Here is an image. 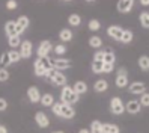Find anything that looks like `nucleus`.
<instances>
[{
	"label": "nucleus",
	"mask_w": 149,
	"mask_h": 133,
	"mask_svg": "<svg viewBox=\"0 0 149 133\" xmlns=\"http://www.w3.org/2000/svg\"><path fill=\"white\" fill-rule=\"evenodd\" d=\"M60 100H62V104L71 106V104H74V103L78 101V95L74 92L72 86L65 85V86L62 88V92H60Z\"/></svg>",
	"instance_id": "obj_1"
},
{
	"label": "nucleus",
	"mask_w": 149,
	"mask_h": 133,
	"mask_svg": "<svg viewBox=\"0 0 149 133\" xmlns=\"http://www.w3.org/2000/svg\"><path fill=\"white\" fill-rule=\"evenodd\" d=\"M110 112L115 113V115H120L125 112V104L119 97H113L110 100Z\"/></svg>",
	"instance_id": "obj_2"
},
{
	"label": "nucleus",
	"mask_w": 149,
	"mask_h": 133,
	"mask_svg": "<svg viewBox=\"0 0 149 133\" xmlns=\"http://www.w3.org/2000/svg\"><path fill=\"white\" fill-rule=\"evenodd\" d=\"M27 27H29V18L26 15H20L15 21V33L20 37V33H23Z\"/></svg>",
	"instance_id": "obj_3"
},
{
	"label": "nucleus",
	"mask_w": 149,
	"mask_h": 133,
	"mask_svg": "<svg viewBox=\"0 0 149 133\" xmlns=\"http://www.w3.org/2000/svg\"><path fill=\"white\" fill-rule=\"evenodd\" d=\"M51 50H53V46H51V42H50V41H42V42L39 44L38 50H36L38 58H45V56H48V53H50Z\"/></svg>",
	"instance_id": "obj_4"
},
{
	"label": "nucleus",
	"mask_w": 149,
	"mask_h": 133,
	"mask_svg": "<svg viewBox=\"0 0 149 133\" xmlns=\"http://www.w3.org/2000/svg\"><path fill=\"white\" fill-rule=\"evenodd\" d=\"M107 33H109V37H110V38L116 39V41H120V38H122V33H124V29H122L120 26L113 24V26H110V27L107 29Z\"/></svg>",
	"instance_id": "obj_5"
},
{
	"label": "nucleus",
	"mask_w": 149,
	"mask_h": 133,
	"mask_svg": "<svg viewBox=\"0 0 149 133\" xmlns=\"http://www.w3.org/2000/svg\"><path fill=\"white\" fill-rule=\"evenodd\" d=\"M133 6H134L133 0H119L118 2V11L122 12V14H127V12L133 11Z\"/></svg>",
	"instance_id": "obj_6"
},
{
	"label": "nucleus",
	"mask_w": 149,
	"mask_h": 133,
	"mask_svg": "<svg viewBox=\"0 0 149 133\" xmlns=\"http://www.w3.org/2000/svg\"><path fill=\"white\" fill-rule=\"evenodd\" d=\"M20 47H21V50H20V55H21V58L27 59V58H30V56H32L33 47H32V42H30V41H23Z\"/></svg>",
	"instance_id": "obj_7"
},
{
	"label": "nucleus",
	"mask_w": 149,
	"mask_h": 133,
	"mask_svg": "<svg viewBox=\"0 0 149 133\" xmlns=\"http://www.w3.org/2000/svg\"><path fill=\"white\" fill-rule=\"evenodd\" d=\"M35 121H36V124L39 127H42V129H45V127L50 126V120H48V117L44 112H36V115H35Z\"/></svg>",
	"instance_id": "obj_8"
},
{
	"label": "nucleus",
	"mask_w": 149,
	"mask_h": 133,
	"mask_svg": "<svg viewBox=\"0 0 149 133\" xmlns=\"http://www.w3.org/2000/svg\"><path fill=\"white\" fill-rule=\"evenodd\" d=\"M50 80L53 82L56 86H62V88H63V86L66 85V76H65V74H62L60 71H57V70H56V73H54L53 76H51Z\"/></svg>",
	"instance_id": "obj_9"
},
{
	"label": "nucleus",
	"mask_w": 149,
	"mask_h": 133,
	"mask_svg": "<svg viewBox=\"0 0 149 133\" xmlns=\"http://www.w3.org/2000/svg\"><path fill=\"white\" fill-rule=\"evenodd\" d=\"M27 97L32 103H39L41 101V92L36 86H29L27 89Z\"/></svg>",
	"instance_id": "obj_10"
},
{
	"label": "nucleus",
	"mask_w": 149,
	"mask_h": 133,
	"mask_svg": "<svg viewBox=\"0 0 149 133\" xmlns=\"http://www.w3.org/2000/svg\"><path fill=\"white\" fill-rule=\"evenodd\" d=\"M140 103H139V100H130L127 104H125V110L128 112V113H139L140 112Z\"/></svg>",
	"instance_id": "obj_11"
},
{
	"label": "nucleus",
	"mask_w": 149,
	"mask_h": 133,
	"mask_svg": "<svg viewBox=\"0 0 149 133\" xmlns=\"http://www.w3.org/2000/svg\"><path fill=\"white\" fill-rule=\"evenodd\" d=\"M71 67V61L63 59V58H59L56 61H53V68L54 70H66Z\"/></svg>",
	"instance_id": "obj_12"
},
{
	"label": "nucleus",
	"mask_w": 149,
	"mask_h": 133,
	"mask_svg": "<svg viewBox=\"0 0 149 133\" xmlns=\"http://www.w3.org/2000/svg\"><path fill=\"white\" fill-rule=\"evenodd\" d=\"M145 91H146V86H145V83H142V82H134V83H131L130 85V92L131 94H145Z\"/></svg>",
	"instance_id": "obj_13"
},
{
	"label": "nucleus",
	"mask_w": 149,
	"mask_h": 133,
	"mask_svg": "<svg viewBox=\"0 0 149 133\" xmlns=\"http://www.w3.org/2000/svg\"><path fill=\"white\" fill-rule=\"evenodd\" d=\"M74 115H75V110H74L72 106L62 104V109H60V117H63L66 120H71V118H74Z\"/></svg>",
	"instance_id": "obj_14"
},
{
	"label": "nucleus",
	"mask_w": 149,
	"mask_h": 133,
	"mask_svg": "<svg viewBox=\"0 0 149 133\" xmlns=\"http://www.w3.org/2000/svg\"><path fill=\"white\" fill-rule=\"evenodd\" d=\"M93 89L96 92H106L109 89V82L104 80V79H98V80L95 82V85H93Z\"/></svg>",
	"instance_id": "obj_15"
},
{
	"label": "nucleus",
	"mask_w": 149,
	"mask_h": 133,
	"mask_svg": "<svg viewBox=\"0 0 149 133\" xmlns=\"http://www.w3.org/2000/svg\"><path fill=\"white\" fill-rule=\"evenodd\" d=\"M72 89H74V92H75L77 95H81V94L87 92V85H86L84 82H81V80H78V82L74 83Z\"/></svg>",
	"instance_id": "obj_16"
},
{
	"label": "nucleus",
	"mask_w": 149,
	"mask_h": 133,
	"mask_svg": "<svg viewBox=\"0 0 149 133\" xmlns=\"http://www.w3.org/2000/svg\"><path fill=\"white\" fill-rule=\"evenodd\" d=\"M115 61H116L115 53H113L110 49L104 50V59H102V62H104V64H110V65H113V64H115Z\"/></svg>",
	"instance_id": "obj_17"
},
{
	"label": "nucleus",
	"mask_w": 149,
	"mask_h": 133,
	"mask_svg": "<svg viewBox=\"0 0 149 133\" xmlns=\"http://www.w3.org/2000/svg\"><path fill=\"white\" fill-rule=\"evenodd\" d=\"M5 32L8 35V38H11V37H18V35L15 33V21H8L5 24Z\"/></svg>",
	"instance_id": "obj_18"
},
{
	"label": "nucleus",
	"mask_w": 149,
	"mask_h": 133,
	"mask_svg": "<svg viewBox=\"0 0 149 133\" xmlns=\"http://www.w3.org/2000/svg\"><path fill=\"white\" fill-rule=\"evenodd\" d=\"M42 106H45V108H48V106H53L54 104V97L51 94H44L41 95V101H39Z\"/></svg>",
	"instance_id": "obj_19"
},
{
	"label": "nucleus",
	"mask_w": 149,
	"mask_h": 133,
	"mask_svg": "<svg viewBox=\"0 0 149 133\" xmlns=\"http://www.w3.org/2000/svg\"><path fill=\"white\" fill-rule=\"evenodd\" d=\"M102 133H120V130L116 124L106 122V124H102Z\"/></svg>",
	"instance_id": "obj_20"
},
{
	"label": "nucleus",
	"mask_w": 149,
	"mask_h": 133,
	"mask_svg": "<svg viewBox=\"0 0 149 133\" xmlns=\"http://www.w3.org/2000/svg\"><path fill=\"white\" fill-rule=\"evenodd\" d=\"M137 64L140 67V70L142 71H149V56H140L139 61H137Z\"/></svg>",
	"instance_id": "obj_21"
},
{
	"label": "nucleus",
	"mask_w": 149,
	"mask_h": 133,
	"mask_svg": "<svg viewBox=\"0 0 149 133\" xmlns=\"http://www.w3.org/2000/svg\"><path fill=\"white\" fill-rule=\"evenodd\" d=\"M38 61H39L41 67L45 70V73H48L50 70H53V62H51L47 56H45V58H38Z\"/></svg>",
	"instance_id": "obj_22"
},
{
	"label": "nucleus",
	"mask_w": 149,
	"mask_h": 133,
	"mask_svg": "<svg viewBox=\"0 0 149 133\" xmlns=\"http://www.w3.org/2000/svg\"><path fill=\"white\" fill-rule=\"evenodd\" d=\"M59 38L62 42H68V41H71L72 39V32L69 30V29H62L59 32Z\"/></svg>",
	"instance_id": "obj_23"
},
{
	"label": "nucleus",
	"mask_w": 149,
	"mask_h": 133,
	"mask_svg": "<svg viewBox=\"0 0 149 133\" xmlns=\"http://www.w3.org/2000/svg\"><path fill=\"white\" fill-rule=\"evenodd\" d=\"M133 38H134V33H133V30H130V29H124V33H122V38H120V41L124 42V44H130L131 41H133Z\"/></svg>",
	"instance_id": "obj_24"
},
{
	"label": "nucleus",
	"mask_w": 149,
	"mask_h": 133,
	"mask_svg": "<svg viewBox=\"0 0 149 133\" xmlns=\"http://www.w3.org/2000/svg\"><path fill=\"white\" fill-rule=\"evenodd\" d=\"M68 23L71 26H74V27H77V26L81 24V17L78 14H71V15H69V18H68Z\"/></svg>",
	"instance_id": "obj_25"
},
{
	"label": "nucleus",
	"mask_w": 149,
	"mask_h": 133,
	"mask_svg": "<svg viewBox=\"0 0 149 133\" xmlns=\"http://www.w3.org/2000/svg\"><path fill=\"white\" fill-rule=\"evenodd\" d=\"M91 133H102V122L101 121H92L91 122Z\"/></svg>",
	"instance_id": "obj_26"
},
{
	"label": "nucleus",
	"mask_w": 149,
	"mask_h": 133,
	"mask_svg": "<svg viewBox=\"0 0 149 133\" xmlns=\"http://www.w3.org/2000/svg\"><path fill=\"white\" fill-rule=\"evenodd\" d=\"M115 83L118 88H125L128 85V76H116Z\"/></svg>",
	"instance_id": "obj_27"
},
{
	"label": "nucleus",
	"mask_w": 149,
	"mask_h": 133,
	"mask_svg": "<svg viewBox=\"0 0 149 133\" xmlns=\"http://www.w3.org/2000/svg\"><path fill=\"white\" fill-rule=\"evenodd\" d=\"M89 46L92 49H100L102 46V39L100 37H91L89 38Z\"/></svg>",
	"instance_id": "obj_28"
},
{
	"label": "nucleus",
	"mask_w": 149,
	"mask_h": 133,
	"mask_svg": "<svg viewBox=\"0 0 149 133\" xmlns=\"http://www.w3.org/2000/svg\"><path fill=\"white\" fill-rule=\"evenodd\" d=\"M102 67H104V62H101V61H93L92 62V71L95 74H101L102 73Z\"/></svg>",
	"instance_id": "obj_29"
},
{
	"label": "nucleus",
	"mask_w": 149,
	"mask_h": 133,
	"mask_svg": "<svg viewBox=\"0 0 149 133\" xmlns=\"http://www.w3.org/2000/svg\"><path fill=\"white\" fill-rule=\"evenodd\" d=\"M8 56H9L11 64H12V62H18V61L21 59L20 51H17V50H11V51H8Z\"/></svg>",
	"instance_id": "obj_30"
},
{
	"label": "nucleus",
	"mask_w": 149,
	"mask_h": 133,
	"mask_svg": "<svg viewBox=\"0 0 149 133\" xmlns=\"http://www.w3.org/2000/svg\"><path fill=\"white\" fill-rule=\"evenodd\" d=\"M140 24L143 27L149 29V12H142L140 14Z\"/></svg>",
	"instance_id": "obj_31"
},
{
	"label": "nucleus",
	"mask_w": 149,
	"mask_h": 133,
	"mask_svg": "<svg viewBox=\"0 0 149 133\" xmlns=\"http://www.w3.org/2000/svg\"><path fill=\"white\" fill-rule=\"evenodd\" d=\"M35 74H36V76H45L47 73H45V70H44L42 67H41V64H39V61L36 59V61H35Z\"/></svg>",
	"instance_id": "obj_32"
},
{
	"label": "nucleus",
	"mask_w": 149,
	"mask_h": 133,
	"mask_svg": "<svg viewBox=\"0 0 149 133\" xmlns=\"http://www.w3.org/2000/svg\"><path fill=\"white\" fill-rule=\"evenodd\" d=\"M8 42H9V46L14 49H17L18 46H21V41H20V37H11V38H8Z\"/></svg>",
	"instance_id": "obj_33"
},
{
	"label": "nucleus",
	"mask_w": 149,
	"mask_h": 133,
	"mask_svg": "<svg viewBox=\"0 0 149 133\" xmlns=\"http://www.w3.org/2000/svg\"><path fill=\"white\" fill-rule=\"evenodd\" d=\"M9 64H11V61H9V56H8V51H5L3 55H2V58H0V67L5 68V67H8Z\"/></svg>",
	"instance_id": "obj_34"
},
{
	"label": "nucleus",
	"mask_w": 149,
	"mask_h": 133,
	"mask_svg": "<svg viewBox=\"0 0 149 133\" xmlns=\"http://www.w3.org/2000/svg\"><path fill=\"white\" fill-rule=\"evenodd\" d=\"M87 26H89V29H91V30H93V32H95V30H100V27H101V23H100L98 20H91Z\"/></svg>",
	"instance_id": "obj_35"
},
{
	"label": "nucleus",
	"mask_w": 149,
	"mask_h": 133,
	"mask_svg": "<svg viewBox=\"0 0 149 133\" xmlns=\"http://www.w3.org/2000/svg\"><path fill=\"white\" fill-rule=\"evenodd\" d=\"M139 103H140V106H149V92L142 94V97H140Z\"/></svg>",
	"instance_id": "obj_36"
},
{
	"label": "nucleus",
	"mask_w": 149,
	"mask_h": 133,
	"mask_svg": "<svg viewBox=\"0 0 149 133\" xmlns=\"http://www.w3.org/2000/svg\"><path fill=\"white\" fill-rule=\"evenodd\" d=\"M9 79V71L6 68H0V82H6Z\"/></svg>",
	"instance_id": "obj_37"
},
{
	"label": "nucleus",
	"mask_w": 149,
	"mask_h": 133,
	"mask_svg": "<svg viewBox=\"0 0 149 133\" xmlns=\"http://www.w3.org/2000/svg\"><path fill=\"white\" fill-rule=\"evenodd\" d=\"M6 8L9 11H14V9L18 8V2H17V0H8V2H6Z\"/></svg>",
	"instance_id": "obj_38"
},
{
	"label": "nucleus",
	"mask_w": 149,
	"mask_h": 133,
	"mask_svg": "<svg viewBox=\"0 0 149 133\" xmlns=\"http://www.w3.org/2000/svg\"><path fill=\"white\" fill-rule=\"evenodd\" d=\"M60 109H62V103H54L51 106V110H53V113L57 115V117H60Z\"/></svg>",
	"instance_id": "obj_39"
},
{
	"label": "nucleus",
	"mask_w": 149,
	"mask_h": 133,
	"mask_svg": "<svg viewBox=\"0 0 149 133\" xmlns=\"http://www.w3.org/2000/svg\"><path fill=\"white\" fill-rule=\"evenodd\" d=\"M54 53L56 55H63V53H66V47L63 46V44H59V46L54 47Z\"/></svg>",
	"instance_id": "obj_40"
},
{
	"label": "nucleus",
	"mask_w": 149,
	"mask_h": 133,
	"mask_svg": "<svg viewBox=\"0 0 149 133\" xmlns=\"http://www.w3.org/2000/svg\"><path fill=\"white\" fill-rule=\"evenodd\" d=\"M102 59H104V50H100L93 55V61H101L102 62Z\"/></svg>",
	"instance_id": "obj_41"
},
{
	"label": "nucleus",
	"mask_w": 149,
	"mask_h": 133,
	"mask_svg": "<svg viewBox=\"0 0 149 133\" xmlns=\"http://www.w3.org/2000/svg\"><path fill=\"white\" fill-rule=\"evenodd\" d=\"M6 109H8V101L0 97V112H3V110H6Z\"/></svg>",
	"instance_id": "obj_42"
},
{
	"label": "nucleus",
	"mask_w": 149,
	"mask_h": 133,
	"mask_svg": "<svg viewBox=\"0 0 149 133\" xmlns=\"http://www.w3.org/2000/svg\"><path fill=\"white\" fill-rule=\"evenodd\" d=\"M113 70H115V67H113V65H110V64H104V67H102V73H111Z\"/></svg>",
	"instance_id": "obj_43"
},
{
	"label": "nucleus",
	"mask_w": 149,
	"mask_h": 133,
	"mask_svg": "<svg viewBox=\"0 0 149 133\" xmlns=\"http://www.w3.org/2000/svg\"><path fill=\"white\" fill-rule=\"evenodd\" d=\"M118 76H127V68H119L118 70Z\"/></svg>",
	"instance_id": "obj_44"
},
{
	"label": "nucleus",
	"mask_w": 149,
	"mask_h": 133,
	"mask_svg": "<svg viewBox=\"0 0 149 133\" xmlns=\"http://www.w3.org/2000/svg\"><path fill=\"white\" fill-rule=\"evenodd\" d=\"M0 133H8V129L5 126H0Z\"/></svg>",
	"instance_id": "obj_45"
},
{
	"label": "nucleus",
	"mask_w": 149,
	"mask_h": 133,
	"mask_svg": "<svg viewBox=\"0 0 149 133\" xmlns=\"http://www.w3.org/2000/svg\"><path fill=\"white\" fill-rule=\"evenodd\" d=\"M140 5H143V6H149V0H142V2H140Z\"/></svg>",
	"instance_id": "obj_46"
},
{
	"label": "nucleus",
	"mask_w": 149,
	"mask_h": 133,
	"mask_svg": "<svg viewBox=\"0 0 149 133\" xmlns=\"http://www.w3.org/2000/svg\"><path fill=\"white\" fill-rule=\"evenodd\" d=\"M78 133H91V132H89V129H81Z\"/></svg>",
	"instance_id": "obj_47"
},
{
	"label": "nucleus",
	"mask_w": 149,
	"mask_h": 133,
	"mask_svg": "<svg viewBox=\"0 0 149 133\" xmlns=\"http://www.w3.org/2000/svg\"><path fill=\"white\" fill-rule=\"evenodd\" d=\"M53 133H63V132H53Z\"/></svg>",
	"instance_id": "obj_48"
}]
</instances>
